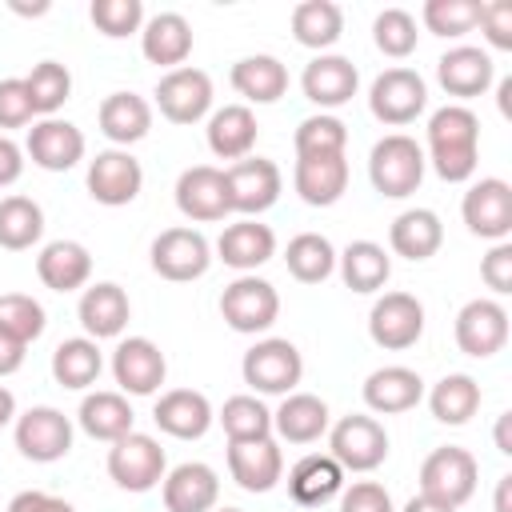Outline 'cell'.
Instances as JSON below:
<instances>
[{
	"label": "cell",
	"mask_w": 512,
	"mask_h": 512,
	"mask_svg": "<svg viewBox=\"0 0 512 512\" xmlns=\"http://www.w3.org/2000/svg\"><path fill=\"white\" fill-rule=\"evenodd\" d=\"M404 512H460V508H448V504H436V500H428V496H412V500L404 504Z\"/></svg>",
	"instance_id": "60"
},
{
	"label": "cell",
	"mask_w": 512,
	"mask_h": 512,
	"mask_svg": "<svg viewBox=\"0 0 512 512\" xmlns=\"http://www.w3.org/2000/svg\"><path fill=\"white\" fill-rule=\"evenodd\" d=\"M224 180H228V204L232 212L256 220L260 212H268L276 200H280V188H284V176L272 160L264 156H244L236 160L232 168H224Z\"/></svg>",
	"instance_id": "9"
},
{
	"label": "cell",
	"mask_w": 512,
	"mask_h": 512,
	"mask_svg": "<svg viewBox=\"0 0 512 512\" xmlns=\"http://www.w3.org/2000/svg\"><path fill=\"white\" fill-rule=\"evenodd\" d=\"M284 264L300 284H324L336 272V248L320 232H300L284 248Z\"/></svg>",
	"instance_id": "42"
},
{
	"label": "cell",
	"mask_w": 512,
	"mask_h": 512,
	"mask_svg": "<svg viewBox=\"0 0 512 512\" xmlns=\"http://www.w3.org/2000/svg\"><path fill=\"white\" fill-rule=\"evenodd\" d=\"M480 400H484V392H480V384H476L468 372H448V376L436 380L432 392H428L432 416H436L440 424H452V428L468 424V420L480 412Z\"/></svg>",
	"instance_id": "40"
},
{
	"label": "cell",
	"mask_w": 512,
	"mask_h": 512,
	"mask_svg": "<svg viewBox=\"0 0 512 512\" xmlns=\"http://www.w3.org/2000/svg\"><path fill=\"white\" fill-rule=\"evenodd\" d=\"M16 448L24 460H36V464L64 460L72 452V420L52 404L28 408L16 416Z\"/></svg>",
	"instance_id": "14"
},
{
	"label": "cell",
	"mask_w": 512,
	"mask_h": 512,
	"mask_svg": "<svg viewBox=\"0 0 512 512\" xmlns=\"http://www.w3.org/2000/svg\"><path fill=\"white\" fill-rule=\"evenodd\" d=\"M336 264H340V276L352 292H380L392 276V256L376 240H352L336 256Z\"/></svg>",
	"instance_id": "38"
},
{
	"label": "cell",
	"mask_w": 512,
	"mask_h": 512,
	"mask_svg": "<svg viewBox=\"0 0 512 512\" xmlns=\"http://www.w3.org/2000/svg\"><path fill=\"white\" fill-rule=\"evenodd\" d=\"M292 184L304 204L328 208L348 192V160L344 156H316V160H296Z\"/></svg>",
	"instance_id": "35"
},
{
	"label": "cell",
	"mask_w": 512,
	"mask_h": 512,
	"mask_svg": "<svg viewBox=\"0 0 512 512\" xmlns=\"http://www.w3.org/2000/svg\"><path fill=\"white\" fill-rule=\"evenodd\" d=\"M496 452H504V456H512V412H500L496 416Z\"/></svg>",
	"instance_id": "58"
},
{
	"label": "cell",
	"mask_w": 512,
	"mask_h": 512,
	"mask_svg": "<svg viewBox=\"0 0 512 512\" xmlns=\"http://www.w3.org/2000/svg\"><path fill=\"white\" fill-rule=\"evenodd\" d=\"M372 40H376V48H380L384 56H392V60L412 56V52H416V40H420L416 16L404 12V8H384V12L372 20Z\"/></svg>",
	"instance_id": "47"
},
{
	"label": "cell",
	"mask_w": 512,
	"mask_h": 512,
	"mask_svg": "<svg viewBox=\"0 0 512 512\" xmlns=\"http://www.w3.org/2000/svg\"><path fill=\"white\" fill-rule=\"evenodd\" d=\"M76 316L88 332V340H112L128 328V316H132V304H128V292L112 280H100V284H88L80 304H76Z\"/></svg>",
	"instance_id": "25"
},
{
	"label": "cell",
	"mask_w": 512,
	"mask_h": 512,
	"mask_svg": "<svg viewBox=\"0 0 512 512\" xmlns=\"http://www.w3.org/2000/svg\"><path fill=\"white\" fill-rule=\"evenodd\" d=\"M96 120H100V132L112 144L128 148V144H136V140L148 136V128H152V104L144 96H136V92H112V96L100 100Z\"/></svg>",
	"instance_id": "33"
},
{
	"label": "cell",
	"mask_w": 512,
	"mask_h": 512,
	"mask_svg": "<svg viewBox=\"0 0 512 512\" xmlns=\"http://www.w3.org/2000/svg\"><path fill=\"white\" fill-rule=\"evenodd\" d=\"M208 264H212V244L196 228H164L152 240V272L172 284L200 280Z\"/></svg>",
	"instance_id": "10"
},
{
	"label": "cell",
	"mask_w": 512,
	"mask_h": 512,
	"mask_svg": "<svg viewBox=\"0 0 512 512\" xmlns=\"http://www.w3.org/2000/svg\"><path fill=\"white\" fill-rule=\"evenodd\" d=\"M44 308L40 300H32L28 292H4L0 296V328L8 336H16L20 344H32L44 332Z\"/></svg>",
	"instance_id": "49"
},
{
	"label": "cell",
	"mask_w": 512,
	"mask_h": 512,
	"mask_svg": "<svg viewBox=\"0 0 512 512\" xmlns=\"http://www.w3.org/2000/svg\"><path fill=\"white\" fill-rule=\"evenodd\" d=\"M272 432L288 444H312L328 432V404L312 392H288L272 412Z\"/></svg>",
	"instance_id": "32"
},
{
	"label": "cell",
	"mask_w": 512,
	"mask_h": 512,
	"mask_svg": "<svg viewBox=\"0 0 512 512\" xmlns=\"http://www.w3.org/2000/svg\"><path fill=\"white\" fill-rule=\"evenodd\" d=\"M436 80L448 96L456 100H472V96H484L496 80V64L484 48H472V44H460V48H448L440 60H436Z\"/></svg>",
	"instance_id": "22"
},
{
	"label": "cell",
	"mask_w": 512,
	"mask_h": 512,
	"mask_svg": "<svg viewBox=\"0 0 512 512\" xmlns=\"http://www.w3.org/2000/svg\"><path fill=\"white\" fill-rule=\"evenodd\" d=\"M340 512H396V508H392V496H388L384 484H376V480H352L340 492Z\"/></svg>",
	"instance_id": "52"
},
{
	"label": "cell",
	"mask_w": 512,
	"mask_h": 512,
	"mask_svg": "<svg viewBox=\"0 0 512 512\" xmlns=\"http://www.w3.org/2000/svg\"><path fill=\"white\" fill-rule=\"evenodd\" d=\"M216 256H220L228 268H236L240 276H248V272H256L260 264H268V260L276 256V232H272L268 224L244 216V220H236V224H228V228L220 232Z\"/></svg>",
	"instance_id": "26"
},
{
	"label": "cell",
	"mask_w": 512,
	"mask_h": 512,
	"mask_svg": "<svg viewBox=\"0 0 512 512\" xmlns=\"http://www.w3.org/2000/svg\"><path fill=\"white\" fill-rule=\"evenodd\" d=\"M12 420H16V396L0 384V428H4V424H12Z\"/></svg>",
	"instance_id": "61"
},
{
	"label": "cell",
	"mask_w": 512,
	"mask_h": 512,
	"mask_svg": "<svg viewBox=\"0 0 512 512\" xmlns=\"http://www.w3.org/2000/svg\"><path fill=\"white\" fill-rule=\"evenodd\" d=\"M480 32L492 48H512V4L508 0H492V4H480Z\"/></svg>",
	"instance_id": "53"
},
{
	"label": "cell",
	"mask_w": 512,
	"mask_h": 512,
	"mask_svg": "<svg viewBox=\"0 0 512 512\" xmlns=\"http://www.w3.org/2000/svg\"><path fill=\"white\" fill-rule=\"evenodd\" d=\"M296 160H316V156H344L348 148V128L340 116L332 112H316V116H304L296 136Z\"/></svg>",
	"instance_id": "44"
},
{
	"label": "cell",
	"mask_w": 512,
	"mask_h": 512,
	"mask_svg": "<svg viewBox=\"0 0 512 512\" xmlns=\"http://www.w3.org/2000/svg\"><path fill=\"white\" fill-rule=\"evenodd\" d=\"M388 244H392L396 256L420 264V260H428V256L440 252V244H444V224H440V216H436L432 208H408V212H400V216L392 220Z\"/></svg>",
	"instance_id": "31"
},
{
	"label": "cell",
	"mask_w": 512,
	"mask_h": 512,
	"mask_svg": "<svg viewBox=\"0 0 512 512\" xmlns=\"http://www.w3.org/2000/svg\"><path fill=\"white\" fill-rule=\"evenodd\" d=\"M216 420H220L228 444H232V440H260V436H272V412L264 408L260 396H248V392L228 396Z\"/></svg>",
	"instance_id": "45"
},
{
	"label": "cell",
	"mask_w": 512,
	"mask_h": 512,
	"mask_svg": "<svg viewBox=\"0 0 512 512\" xmlns=\"http://www.w3.org/2000/svg\"><path fill=\"white\" fill-rule=\"evenodd\" d=\"M420 20L432 36H464L480 20V0H428Z\"/></svg>",
	"instance_id": "48"
},
{
	"label": "cell",
	"mask_w": 512,
	"mask_h": 512,
	"mask_svg": "<svg viewBox=\"0 0 512 512\" xmlns=\"http://www.w3.org/2000/svg\"><path fill=\"white\" fill-rule=\"evenodd\" d=\"M20 172H24V148L0 132V188L16 184V180H20Z\"/></svg>",
	"instance_id": "56"
},
{
	"label": "cell",
	"mask_w": 512,
	"mask_h": 512,
	"mask_svg": "<svg viewBox=\"0 0 512 512\" xmlns=\"http://www.w3.org/2000/svg\"><path fill=\"white\" fill-rule=\"evenodd\" d=\"M144 168L128 148H104L88 164V196L104 208H124L140 196Z\"/></svg>",
	"instance_id": "12"
},
{
	"label": "cell",
	"mask_w": 512,
	"mask_h": 512,
	"mask_svg": "<svg viewBox=\"0 0 512 512\" xmlns=\"http://www.w3.org/2000/svg\"><path fill=\"white\" fill-rule=\"evenodd\" d=\"M12 12H20V16H44V12H48V0H40V4H32V8L12 0Z\"/></svg>",
	"instance_id": "62"
},
{
	"label": "cell",
	"mask_w": 512,
	"mask_h": 512,
	"mask_svg": "<svg viewBox=\"0 0 512 512\" xmlns=\"http://www.w3.org/2000/svg\"><path fill=\"white\" fill-rule=\"evenodd\" d=\"M508 96H512V80H500V112H504V116L512 112V100H508Z\"/></svg>",
	"instance_id": "63"
},
{
	"label": "cell",
	"mask_w": 512,
	"mask_h": 512,
	"mask_svg": "<svg viewBox=\"0 0 512 512\" xmlns=\"http://www.w3.org/2000/svg\"><path fill=\"white\" fill-rule=\"evenodd\" d=\"M176 208L196 220V224H216L232 212L228 204V180H224V168H212V164H192L180 172L176 180Z\"/></svg>",
	"instance_id": "17"
},
{
	"label": "cell",
	"mask_w": 512,
	"mask_h": 512,
	"mask_svg": "<svg viewBox=\"0 0 512 512\" xmlns=\"http://www.w3.org/2000/svg\"><path fill=\"white\" fill-rule=\"evenodd\" d=\"M168 472V456L156 436L148 432H128L108 448V476L124 492H152Z\"/></svg>",
	"instance_id": "7"
},
{
	"label": "cell",
	"mask_w": 512,
	"mask_h": 512,
	"mask_svg": "<svg viewBox=\"0 0 512 512\" xmlns=\"http://www.w3.org/2000/svg\"><path fill=\"white\" fill-rule=\"evenodd\" d=\"M508 344V308L500 300L476 296L456 312V348L472 360H488Z\"/></svg>",
	"instance_id": "16"
},
{
	"label": "cell",
	"mask_w": 512,
	"mask_h": 512,
	"mask_svg": "<svg viewBox=\"0 0 512 512\" xmlns=\"http://www.w3.org/2000/svg\"><path fill=\"white\" fill-rule=\"evenodd\" d=\"M212 512H244V508H212Z\"/></svg>",
	"instance_id": "64"
},
{
	"label": "cell",
	"mask_w": 512,
	"mask_h": 512,
	"mask_svg": "<svg viewBox=\"0 0 512 512\" xmlns=\"http://www.w3.org/2000/svg\"><path fill=\"white\" fill-rule=\"evenodd\" d=\"M428 104V84L416 68H384L368 88V108L380 124L404 128L412 124Z\"/></svg>",
	"instance_id": "8"
},
{
	"label": "cell",
	"mask_w": 512,
	"mask_h": 512,
	"mask_svg": "<svg viewBox=\"0 0 512 512\" xmlns=\"http://www.w3.org/2000/svg\"><path fill=\"white\" fill-rule=\"evenodd\" d=\"M112 376L124 396H152L168 376V360L148 336H128L112 352Z\"/></svg>",
	"instance_id": "18"
},
{
	"label": "cell",
	"mask_w": 512,
	"mask_h": 512,
	"mask_svg": "<svg viewBox=\"0 0 512 512\" xmlns=\"http://www.w3.org/2000/svg\"><path fill=\"white\" fill-rule=\"evenodd\" d=\"M140 52L148 64H160L168 72L184 68V60L192 52V24L180 12H156L140 28Z\"/></svg>",
	"instance_id": "29"
},
{
	"label": "cell",
	"mask_w": 512,
	"mask_h": 512,
	"mask_svg": "<svg viewBox=\"0 0 512 512\" xmlns=\"http://www.w3.org/2000/svg\"><path fill=\"white\" fill-rule=\"evenodd\" d=\"M340 32H344L340 4H332V0H300L292 8V36H296V44L324 52V48H332L340 40Z\"/></svg>",
	"instance_id": "41"
},
{
	"label": "cell",
	"mask_w": 512,
	"mask_h": 512,
	"mask_svg": "<svg viewBox=\"0 0 512 512\" xmlns=\"http://www.w3.org/2000/svg\"><path fill=\"white\" fill-rule=\"evenodd\" d=\"M232 88L252 100V104H276L284 92H288V68L268 56V52H256V56H244L232 64Z\"/></svg>",
	"instance_id": "36"
},
{
	"label": "cell",
	"mask_w": 512,
	"mask_h": 512,
	"mask_svg": "<svg viewBox=\"0 0 512 512\" xmlns=\"http://www.w3.org/2000/svg\"><path fill=\"white\" fill-rule=\"evenodd\" d=\"M420 396H424V380H420V372H412L404 364H384V368L368 372V380H364V404L376 416L408 412L420 404Z\"/></svg>",
	"instance_id": "27"
},
{
	"label": "cell",
	"mask_w": 512,
	"mask_h": 512,
	"mask_svg": "<svg viewBox=\"0 0 512 512\" xmlns=\"http://www.w3.org/2000/svg\"><path fill=\"white\" fill-rule=\"evenodd\" d=\"M496 512H512V476H500L496 480V500H492Z\"/></svg>",
	"instance_id": "59"
},
{
	"label": "cell",
	"mask_w": 512,
	"mask_h": 512,
	"mask_svg": "<svg viewBox=\"0 0 512 512\" xmlns=\"http://www.w3.org/2000/svg\"><path fill=\"white\" fill-rule=\"evenodd\" d=\"M480 280H484L496 296L512 292V244H508V240H500V244L488 248V256L480 260Z\"/></svg>",
	"instance_id": "54"
},
{
	"label": "cell",
	"mask_w": 512,
	"mask_h": 512,
	"mask_svg": "<svg viewBox=\"0 0 512 512\" xmlns=\"http://www.w3.org/2000/svg\"><path fill=\"white\" fill-rule=\"evenodd\" d=\"M44 236V212L32 196H4L0 200V248L24 252Z\"/></svg>",
	"instance_id": "43"
},
{
	"label": "cell",
	"mask_w": 512,
	"mask_h": 512,
	"mask_svg": "<svg viewBox=\"0 0 512 512\" xmlns=\"http://www.w3.org/2000/svg\"><path fill=\"white\" fill-rule=\"evenodd\" d=\"M152 420H156V428H160L164 436L200 440V436L212 428L216 412H212V404H208L204 392H196V388H172V392H164V396L156 400Z\"/></svg>",
	"instance_id": "24"
},
{
	"label": "cell",
	"mask_w": 512,
	"mask_h": 512,
	"mask_svg": "<svg viewBox=\"0 0 512 512\" xmlns=\"http://www.w3.org/2000/svg\"><path fill=\"white\" fill-rule=\"evenodd\" d=\"M152 96H156V108H160L164 120H172V124H196L212 108V76L204 68L184 64V68L164 72Z\"/></svg>",
	"instance_id": "11"
},
{
	"label": "cell",
	"mask_w": 512,
	"mask_h": 512,
	"mask_svg": "<svg viewBox=\"0 0 512 512\" xmlns=\"http://www.w3.org/2000/svg\"><path fill=\"white\" fill-rule=\"evenodd\" d=\"M372 344L388 352H404L424 336V304L412 292H384L368 312Z\"/></svg>",
	"instance_id": "13"
},
{
	"label": "cell",
	"mask_w": 512,
	"mask_h": 512,
	"mask_svg": "<svg viewBox=\"0 0 512 512\" xmlns=\"http://www.w3.org/2000/svg\"><path fill=\"white\" fill-rule=\"evenodd\" d=\"M476 480H480L476 456L468 448H456V444H444V448L428 452L424 464H420V496H428L436 504H448V508L468 504L472 492H476Z\"/></svg>",
	"instance_id": "4"
},
{
	"label": "cell",
	"mask_w": 512,
	"mask_h": 512,
	"mask_svg": "<svg viewBox=\"0 0 512 512\" xmlns=\"http://www.w3.org/2000/svg\"><path fill=\"white\" fill-rule=\"evenodd\" d=\"M24 352H28V344H20L16 336H8V332L0 328V376H12V372H20V364H24Z\"/></svg>",
	"instance_id": "57"
},
{
	"label": "cell",
	"mask_w": 512,
	"mask_h": 512,
	"mask_svg": "<svg viewBox=\"0 0 512 512\" xmlns=\"http://www.w3.org/2000/svg\"><path fill=\"white\" fill-rule=\"evenodd\" d=\"M84 132L72 124V120H60V116H44L28 128V144L24 152L32 156L36 168L44 172H68L84 160Z\"/></svg>",
	"instance_id": "19"
},
{
	"label": "cell",
	"mask_w": 512,
	"mask_h": 512,
	"mask_svg": "<svg viewBox=\"0 0 512 512\" xmlns=\"http://www.w3.org/2000/svg\"><path fill=\"white\" fill-rule=\"evenodd\" d=\"M220 316L232 332H244V336H256V332H268L280 316V292L248 272V276H236L224 292H220Z\"/></svg>",
	"instance_id": "6"
},
{
	"label": "cell",
	"mask_w": 512,
	"mask_h": 512,
	"mask_svg": "<svg viewBox=\"0 0 512 512\" xmlns=\"http://www.w3.org/2000/svg\"><path fill=\"white\" fill-rule=\"evenodd\" d=\"M328 456L344 472H372L388 460V432L376 416L352 412L328 428Z\"/></svg>",
	"instance_id": "5"
},
{
	"label": "cell",
	"mask_w": 512,
	"mask_h": 512,
	"mask_svg": "<svg viewBox=\"0 0 512 512\" xmlns=\"http://www.w3.org/2000/svg\"><path fill=\"white\" fill-rule=\"evenodd\" d=\"M300 88L304 96L316 104V108H340L356 96L360 88V72L348 56H336V52H320L316 60L304 64V76H300Z\"/></svg>",
	"instance_id": "23"
},
{
	"label": "cell",
	"mask_w": 512,
	"mask_h": 512,
	"mask_svg": "<svg viewBox=\"0 0 512 512\" xmlns=\"http://www.w3.org/2000/svg\"><path fill=\"white\" fill-rule=\"evenodd\" d=\"M36 276L52 292H76L92 276V252L80 240H52L36 256Z\"/></svg>",
	"instance_id": "30"
},
{
	"label": "cell",
	"mask_w": 512,
	"mask_h": 512,
	"mask_svg": "<svg viewBox=\"0 0 512 512\" xmlns=\"http://www.w3.org/2000/svg\"><path fill=\"white\" fill-rule=\"evenodd\" d=\"M100 368H104V356L96 348V340L88 336H72V340H60L56 352H52V380L60 388H92L100 380Z\"/></svg>",
	"instance_id": "39"
},
{
	"label": "cell",
	"mask_w": 512,
	"mask_h": 512,
	"mask_svg": "<svg viewBox=\"0 0 512 512\" xmlns=\"http://www.w3.org/2000/svg\"><path fill=\"white\" fill-rule=\"evenodd\" d=\"M80 428L92 436V440H104V444H116L120 436L132 432V404L124 392H88L80 400V412H76Z\"/></svg>",
	"instance_id": "37"
},
{
	"label": "cell",
	"mask_w": 512,
	"mask_h": 512,
	"mask_svg": "<svg viewBox=\"0 0 512 512\" xmlns=\"http://www.w3.org/2000/svg\"><path fill=\"white\" fill-rule=\"evenodd\" d=\"M88 16H92L96 32L108 40H124V36L144 28V4L140 0H92Z\"/></svg>",
	"instance_id": "50"
},
{
	"label": "cell",
	"mask_w": 512,
	"mask_h": 512,
	"mask_svg": "<svg viewBox=\"0 0 512 512\" xmlns=\"http://www.w3.org/2000/svg\"><path fill=\"white\" fill-rule=\"evenodd\" d=\"M424 168H428L424 148L412 136H404V132H388L368 152V180L388 200L412 196L420 188V180H424Z\"/></svg>",
	"instance_id": "2"
},
{
	"label": "cell",
	"mask_w": 512,
	"mask_h": 512,
	"mask_svg": "<svg viewBox=\"0 0 512 512\" xmlns=\"http://www.w3.org/2000/svg\"><path fill=\"white\" fill-rule=\"evenodd\" d=\"M436 176L448 184H464L480 164V120L464 104H444L428 120V156Z\"/></svg>",
	"instance_id": "1"
},
{
	"label": "cell",
	"mask_w": 512,
	"mask_h": 512,
	"mask_svg": "<svg viewBox=\"0 0 512 512\" xmlns=\"http://www.w3.org/2000/svg\"><path fill=\"white\" fill-rule=\"evenodd\" d=\"M344 492V468L328 452H308L288 472V496L304 508H320Z\"/></svg>",
	"instance_id": "28"
},
{
	"label": "cell",
	"mask_w": 512,
	"mask_h": 512,
	"mask_svg": "<svg viewBox=\"0 0 512 512\" xmlns=\"http://www.w3.org/2000/svg\"><path fill=\"white\" fill-rule=\"evenodd\" d=\"M228 472L244 492H272L284 476V456L272 436L260 440H232L228 444Z\"/></svg>",
	"instance_id": "21"
},
{
	"label": "cell",
	"mask_w": 512,
	"mask_h": 512,
	"mask_svg": "<svg viewBox=\"0 0 512 512\" xmlns=\"http://www.w3.org/2000/svg\"><path fill=\"white\" fill-rule=\"evenodd\" d=\"M4 512H76L64 496H52V492H20V496H12V504L4 508Z\"/></svg>",
	"instance_id": "55"
},
{
	"label": "cell",
	"mask_w": 512,
	"mask_h": 512,
	"mask_svg": "<svg viewBox=\"0 0 512 512\" xmlns=\"http://www.w3.org/2000/svg\"><path fill=\"white\" fill-rule=\"evenodd\" d=\"M24 84H28V96H32L36 116H56L64 108V100L72 96V72L60 60L32 64V72L24 76Z\"/></svg>",
	"instance_id": "46"
},
{
	"label": "cell",
	"mask_w": 512,
	"mask_h": 512,
	"mask_svg": "<svg viewBox=\"0 0 512 512\" xmlns=\"http://www.w3.org/2000/svg\"><path fill=\"white\" fill-rule=\"evenodd\" d=\"M160 496L168 512H212L220 500V476L204 460H184L160 480Z\"/></svg>",
	"instance_id": "20"
},
{
	"label": "cell",
	"mask_w": 512,
	"mask_h": 512,
	"mask_svg": "<svg viewBox=\"0 0 512 512\" xmlns=\"http://www.w3.org/2000/svg\"><path fill=\"white\" fill-rule=\"evenodd\" d=\"M32 116H36V108H32L24 76L0 80V128H24V124H32Z\"/></svg>",
	"instance_id": "51"
},
{
	"label": "cell",
	"mask_w": 512,
	"mask_h": 512,
	"mask_svg": "<svg viewBox=\"0 0 512 512\" xmlns=\"http://www.w3.org/2000/svg\"><path fill=\"white\" fill-rule=\"evenodd\" d=\"M240 372H244V384L260 396H288L300 376H304V356L292 340H280V336H268V340H256L244 360H240Z\"/></svg>",
	"instance_id": "3"
},
{
	"label": "cell",
	"mask_w": 512,
	"mask_h": 512,
	"mask_svg": "<svg viewBox=\"0 0 512 512\" xmlns=\"http://www.w3.org/2000/svg\"><path fill=\"white\" fill-rule=\"evenodd\" d=\"M460 216H464L472 236L492 240V244L508 240V232H512V188H508V180H500V176L476 180L464 192Z\"/></svg>",
	"instance_id": "15"
},
{
	"label": "cell",
	"mask_w": 512,
	"mask_h": 512,
	"mask_svg": "<svg viewBox=\"0 0 512 512\" xmlns=\"http://www.w3.org/2000/svg\"><path fill=\"white\" fill-rule=\"evenodd\" d=\"M208 148L220 160H244L256 144V116L248 104H224L208 116Z\"/></svg>",
	"instance_id": "34"
}]
</instances>
